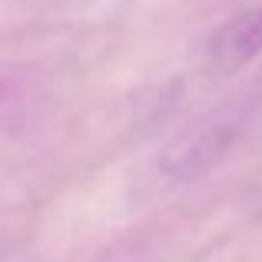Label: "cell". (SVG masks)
Segmentation results:
<instances>
[{
	"mask_svg": "<svg viewBox=\"0 0 262 262\" xmlns=\"http://www.w3.org/2000/svg\"><path fill=\"white\" fill-rule=\"evenodd\" d=\"M256 57H262V4L246 7L236 17H229L212 33L209 50H206L212 73H219V77L239 73Z\"/></svg>",
	"mask_w": 262,
	"mask_h": 262,
	"instance_id": "obj_2",
	"label": "cell"
},
{
	"mask_svg": "<svg viewBox=\"0 0 262 262\" xmlns=\"http://www.w3.org/2000/svg\"><path fill=\"white\" fill-rule=\"evenodd\" d=\"M259 103H262L259 90L246 86V90H236L232 96H226L223 103H216L212 110H206L203 116H196L189 126L179 129L163 146L160 160H156L160 176L169 179L173 186H186V183H196L199 176H206L209 169H216L226 160V153L243 140Z\"/></svg>",
	"mask_w": 262,
	"mask_h": 262,
	"instance_id": "obj_1",
	"label": "cell"
}]
</instances>
